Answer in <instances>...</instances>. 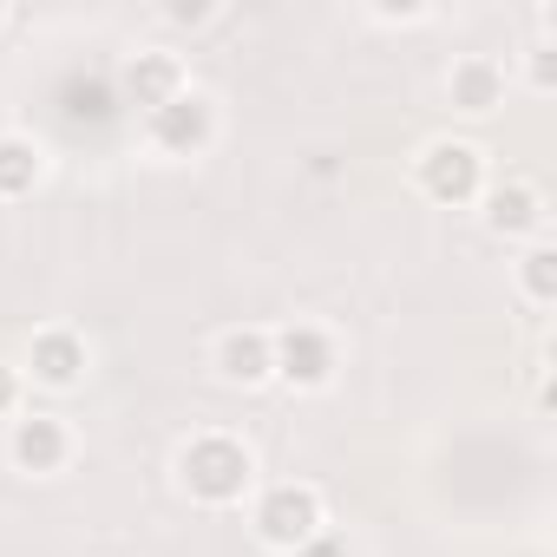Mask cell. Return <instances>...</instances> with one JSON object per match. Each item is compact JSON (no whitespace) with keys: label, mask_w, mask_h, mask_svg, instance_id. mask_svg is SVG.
<instances>
[{"label":"cell","mask_w":557,"mask_h":557,"mask_svg":"<svg viewBox=\"0 0 557 557\" xmlns=\"http://www.w3.org/2000/svg\"><path fill=\"white\" fill-rule=\"evenodd\" d=\"M21 374H27V387H47V394H79V387H86V374H92V342H86L79 329H66V322L34 329Z\"/></svg>","instance_id":"9"},{"label":"cell","mask_w":557,"mask_h":557,"mask_svg":"<svg viewBox=\"0 0 557 557\" xmlns=\"http://www.w3.org/2000/svg\"><path fill=\"white\" fill-rule=\"evenodd\" d=\"M322 524H329V505H322V492L309 479H275V485H256V498H249V537L269 557H289Z\"/></svg>","instance_id":"4"},{"label":"cell","mask_w":557,"mask_h":557,"mask_svg":"<svg viewBox=\"0 0 557 557\" xmlns=\"http://www.w3.org/2000/svg\"><path fill=\"white\" fill-rule=\"evenodd\" d=\"M79 459V433L66 413H14L8 420V466L27 479H60Z\"/></svg>","instance_id":"7"},{"label":"cell","mask_w":557,"mask_h":557,"mask_svg":"<svg viewBox=\"0 0 557 557\" xmlns=\"http://www.w3.org/2000/svg\"><path fill=\"white\" fill-rule=\"evenodd\" d=\"M511 289H518V302L537 309V315L557 309V243H550V236L518 249V262H511Z\"/></svg>","instance_id":"13"},{"label":"cell","mask_w":557,"mask_h":557,"mask_svg":"<svg viewBox=\"0 0 557 557\" xmlns=\"http://www.w3.org/2000/svg\"><path fill=\"white\" fill-rule=\"evenodd\" d=\"M289 557H361V550H355V537H348V531H335V524H322V531H315L309 544H296Z\"/></svg>","instance_id":"17"},{"label":"cell","mask_w":557,"mask_h":557,"mask_svg":"<svg viewBox=\"0 0 557 557\" xmlns=\"http://www.w3.org/2000/svg\"><path fill=\"white\" fill-rule=\"evenodd\" d=\"M14 413H27V374L21 361H0V420H14Z\"/></svg>","instance_id":"18"},{"label":"cell","mask_w":557,"mask_h":557,"mask_svg":"<svg viewBox=\"0 0 557 557\" xmlns=\"http://www.w3.org/2000/svg\"><path fill=\"white\" fill-rule=\"evenodd\" d=\"M177 92H190V66H184V53L177 47H132L125 60H119V99L145 119V112H158V106H171Z\"/></svg>","instance_id":"8"},{"label":"cell","mask_w":557,"mask_h":557,"mask_svg":"<svg viewBox=\"0 0 557 557\" xmlns=\"http://www.w3.org/2000/svg\"><path fill=\"white\" fill-rule=\"evenodd\" d=\"M14 27V8H8V0H0V34H8Z\"/></svg>","instance_id":"19"},{"label":"cell","mask_w":557,"mask_h":557,"mask_svg":"<svg viewBox=\"0 0 557 557\" xmlns=\"http://www.w3.org/2000/svg\"><path fill=\"white\" fill-rule=\"evenodd\" d=\"M524 92H537V99L557 92V47L550 40H531L524 47Z\"/></svg>","instance_id":"15"},{"label":"cell","mask_w":557,"mask_h":557,"mask_svg":"<svg viewBox=\"0 0 557 557\" xmlns=\"http://www.w3.org/2000/svg\"><path fill=\"white\" fill-rule=\"evenodd\" d=\"M269 348H275V387H289V394H329L335 374H342V335L329 322H283V329H269Z\"/></svg>","instance_id":"5"},{"label":"cell","mask_w":557,"mask_h":557,"mask_svg":"<svg viewBox=\"0 0 557 557\" xmlns=\"http://www.w3.org/2000/svg\"><path fill=\"white\" fill-rule=\"evenodd\" d=\"M505 92H511V66L492 53H459L446 66V106L459 119H492L505 106Z\"/></svg>","instance_id":"11"},{"label":"cell","mask_w":557,"mask_h":557,"mask_svg":"<svg viewBox=\"0 0 557 557\" xmlns=\"http://www.w3.org/2000/svg\"><path fill=\"white\" fill-rule=\"evenodd\" d=\"M158 21H164L171 34H203V27L223 21V0H164Z\"/></svg>","instance_id":"14"},{"label":"cell","mask_w":557,"mask_h":557,"mask_svg":"<svg viewBox=\"0 0 557 557\" xmlns=\"http://www.w3.org/2000/svg\"><path fill=\"white\" fill-rule=\"evenodd\" d=\"M210 374H216L230 394L275 387V348H269V329H262V322L216 329V342H210Z\"/></svg>","instance_id":"10"},{"label":"cell","mask_w":557,"mask_h":557,"mask_svg":"<svg viewBox=\"0 0 557 557\" xmlns=\"http://www.w3.org/2000/svg\"><path fill=\"white\" fill-rule=\"evenodd\" d=\"M53 177V151L34 132H0V203H27Z\"/></svg>","instance_id":"12"},{"label":"cell","mask_w":557,"mask_h":557,"mask_svg":"<svg viewBox=\"0 0 557 557\" xmlns=\"http://www.w3.org/2000/svg\"><path fill=\"white\" fill-rule=\"evenodd\" d=\"M368 21H374V27H426L433 8H426V0H400V8H394V0H374Z\"/></svg>","instance_id":"16"},{"label":"cell","mask_w":557,"mask_h":557,"mask_svg":"<svg viewBox=\"0 0 557 557\" xmlns=\"http://www.w3.org/2000/svg\"><path fill=\"white\" fill-rule=\"evenodd\" d=\"M138 138H145V151H151L158 164H197V158H210L216 138H223V106H216V92L190 86V92H177L171 106L145 112V119H138Z\"/></svg>","instance_id":"2"},{"label":"cell","mask_w":557,"mask_h":557,"mask_svg":"<svg viewBox=\"0 0 557 557\" xmlns=\"http://www.w3.org/2000/svg\"><path fill=\"white\" fill-rule=\"evenodd\" d=\"M472 210H479V230H485L492 243L524 249V243H544V236H550V203H544V190H537L531 177H498V184H485V197H479Z\"/></svg>","instance_id":"6"},{"label":"cell","mask_w":557,"mask_h":557,"mask_svg":"<svg viewBox=\"0 0 557 557\" xmlns=\"http://www.w3.org/2000/svg\"><path fill=\"white\" fill-rule=\"evenodd\" d=\"M492 184V164H485V145L479 138H426L413 151V190L433 203V210H472Z\"/></svg>","instance_id":"3"},{"label":"cell","mask_w":557,"mask_h":557,"mask_svg":"<svg viewBox=\"0 0 557 557\" xmlns=\"http://www.w3.org/2000/svg\"><path fill=\"white\" fill-rule=\"evenodd\" d=\"M171 479H177V492H184L190 505H203V511H236V505H249L256 485H262L249 440L216 433V426L190 433V440L171 453Z\"/></svg>","instance_id":"1"}]
</instances>
